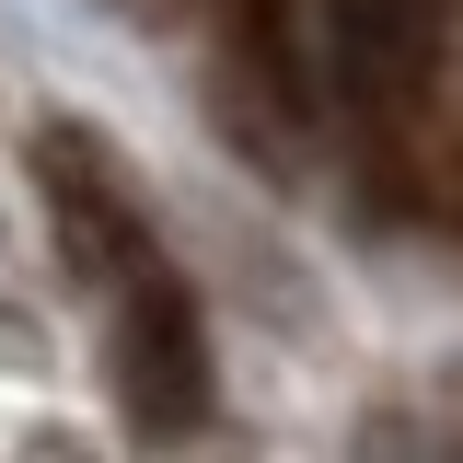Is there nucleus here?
<instances>
[{"label": "nucleus", "mask_w": 463, "mask_h": 463, "mask_svg": "<svg viewBox=\"0 0 463 463\" xmlns=\"http://www.w3.org/2000/svg\"><path fill=\"white\" fill-rule=\"evenodd\" d=\"M440 58H452V0H325V70L371 151L417 139Z\"/></svg>", "instance_id": "2"}, {"label": "nucleus", "mask_w": 463, "mask_h": 463, "mask_svg": "<svg viewBox=\"0 0 463 463\" xmlns=\"http://www.w3.org/2000/svg\"><path fill=\"white\" fill-rule=\"evenodd\" d=\"M116 313V394L139 440H197L209 429V325H197V289L174 279V255H139L105 279Z\"/></svg>", "instance_id": "1"}, {"label": "nucleus", "mask_w": 463, "mask_h": 463, "mask_svg": "<svg viewBox=\"0 0 463 463\" xmlns=\"http://www.w3.org/2000/svg\"><path fill=\"white\" fill-rule=\"evenodd\" d=\"M221 24H232V35H243V47H255V58H279V70H289V47H279L289 0H221Z\"/></svg>", "instance_id": "3"}, {"label": "nucleus", "mask_w": 463, "mask_h": 463, "mask_svg": "<svg viewBox=\"0 0 463 463\" xmlns=\"http://www.w3.org/2000/svg\"><path fill=\"white\" fill-rule=\"evenodd\" d=\"M35 463H47V452H35ZM58 463H70V452H58Z\"/></svg>", "instance_id": "4"}]
</instances>
